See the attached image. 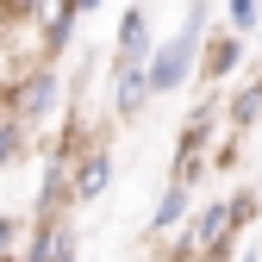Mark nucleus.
<instances>
[{"instance_id":"obj_9","label":"nucleus","mask_w":262,"mask_h":262,"mask_svg":"<svg viewBox=\"0 0 262 262\" xmlns=\"http://www.w3.org/2000/svg\"><path fill=\"white\" fill-rule=\"evenodd\" d=\"M81 13H88V7H38V25H31V44H38V62H50V69H56V56L69 50V38H75Z\"/></svg>"},{"instance_id":"obj_2","label":"nucleus","mask_w":262,"mask_h":262,"mask_svg":"<svg viewBox=\"0 0 262 262\" xmlns=\"http://www.w3.org/2000/svg\"><path fill=\"white\" fill-rule=\"evenodd\" d=\"M206 38H212V7H206V0H193V7L181 13V31H175V38H156V56H150V100H156V94L193 88Z\"/></svg>"},{"instance_id":"obj_6","label":"nucleus","mask_w":262,"mask_h":262,"mask_svg":"<svg viewBox=\"0 0 262 262\" xmlns=\"http://www.w3.org/2000/svg\"><path fill=\"white\" fill-rule=\"evenodd\" d=\"M19 262H81V244H75V225L69 219H44L25 231V250Z\"/></svg>"},{"instance_id":"obj_17","label":"nucleus","mask_w":262,"mask_h":262,"mask_svg":"<svg viewBox=\"0 0 262 262\" xmlns=\"http://www.w3.org/2000/svg\"><path fill=\"white\" fill-rule=\"evenodd\" d=\"M0 100H7V81H0Z\"/></svg>"},{"instance_id":"obj_15","label":"nucleus","mask_w":262,"mask_h":262,"mask_svg":"<svg viewBox=\"0 0 262 262\" xmlns=\"http://www.w3.org/2000/svg\"><path fill=\"white\" fill-rule=\"evenodd\" d=\"M237 262H262V244H244V256Z\"/></svg>"},{"instance_id":"obj_3","label":"nucleus","mask_w":262,"mask_h":262,"mask_svg":"<svg viewBox=\"0 0 262 262\" xmlns=\"http://www.w3.org/2000/svg\"><path fill=\"white\" fill-rule=\"evenodd\" d=\"M7 106H13L19 125H31L44 138L50 125H62V113H69L75 100H69V81H62L50 62H25V69L7 75Z\"/></svg>"},{"instance_id":"obj_14","label":"nucleus","mask_w":262,"mask_h":262,"mask_svg":"<svg viewBox=\"0 0 262 262\" xmlns=\"http://www.w3.org/2000/svg\"><path fill=\"white\" fill-rule=\"evenodd\" d=\"M25 231H31V225H25L19 212H0V262H19V250H25Z\"/></svg>"},{"instance_id":"obj_8","label":"nucleus","mask_w":262,"mask_h":262,"mask_svg":"<svg viewBox=\"0 0 262 262\" xmlns=\"http://www.w3.org/2000/svg\"><path fill=\"white\" fill-rule=\"evenodd\" d=\"M237 69H244V38H231V31H212V38H206V50H200V75H193V88L219 94Z\"/></svg>"},{"instance_id":"obj_4","label":"nucleus","mask_w":262,"mask_h":262,"mask_svg":"<svg viewBox=\"0 0 262 262\" xmlns=\"http://www.w3.org/2000/svg\"><path fill=\"white\" fill-rule=\"evenodd\" d=\"M113 175H119L113 144L94 138V144L75 156V169H69V206H94V200H106V193H113Z\"/></svg>"},{"instance_id":"obj_5","label":"nucleus","mask_w":262,"mask_h":262,"mask_svg":"<svg viewBox=\"0 0 262 262\" xmlns=\"http://www.w3.org/2000/svg\"><path fill=\"white\" fill-rule=\"evenodd\" d=\"M156 38H150V7H125L119 13V38H113V69H150Z\"/></svg>"},{"instance_id":"obj_1","label":"nucleus","mask_w":262,"mask_h":262,"mask_svg":"<svg viewBox=\"0 0 262 262\" xmlns=\"http://www.w3.org/2000/svg\"><path fill=\"white\" fill-rule=\"evenodd\" d=\"M262 219V193L237 187V193H219V200H200L193 219L181 225L175 244H162V256H187V262H231V250L244 244V231Z\"/></svg>"},{"instance_id":"obj_10","label":"nucleus","mask_w":262,"mask_h":262,"mask_svg":"<svg viewBox=\"0 0 262 262\" xmlns=\"http://www.w3.org/2000/svg\"><path fill=\"white\" fill-rule=\"evenodd\" d=\"M250 125H262V75L231 81V94H225V138H244Z\"/></svg>"},{"instance_id":"obj_11","label":"nucleus","mask_w":262,"mask_h":262,"mask_svg":"<svg viewBox=\"0 0 262 262\" xmlns=\"http://www.w3.org/2000/svg\"><path fill=\"white\" fill-rule=\"evenodd\" d=\"M31 150H44V144H38V131L19 125V119H13V106L0 100V175L19 169V162H31Z\"/></svg>"},{"instance_id":"obj_12","label":"nucleus","mask_w":262,"mask_h":262,"mask_svg":"<svg viewBox=\"0 0 262 262\" xmlns=\"http://www.w3.org/2000/svg\"><path fill=\"white\" fill-rule=\"evenodd\" d=\"M150 106V69H113V119H138Z\"/></svg>"},{"instance_id":"obj_13","label":"nucleus","mask_w":262,"mask_h":262,"mask_svg":"<svg viewBox=\"0 0 262 262\" xmlns=\"http://www.w3.org/2000/svg\"><path fill=\"white\" fill-rule=\"evenodd\" d=\"M225 31H231V38L262 31V7H256V0H231V7H225Z\"/></svg>"},{"instance_id":"obj_7","label":"nucleus","mask_w":262,"mask_h":262,"mask_svg":"<svg viewBox=\"0 0 262 262\" xmlns=\"http://www.w3.org/2000/svg\"><path fill=\"white\" fill-rule=\"evenodd\" d=\"M193 206H200V200H193V187H181V181H169V187L156 193V206H150V225H144V231L156 237V250L181 237V225L193 219Z\"/></svg>"},{"instance_id":"obj_16","label":"nucleus","mask_w":262,"mask_h":262,"mask_svg":"<svg viewBox=\"0 0 262 262\" xmlns=\"http://www.w3.org/2000/svg\"><path fill=\"white\" fill-rule=\"evenodd\" d=\"M156 262H187V256H162V250H156Z\"/></svg>"}]
</instances>
